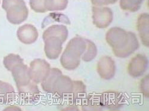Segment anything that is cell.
Masks as SVG:
<instances>
[{
    "instance_id": "obj_8",
    "label": "cell",
    "mask_w": 149,
    "mask_h": 111,
    "mask_svg": "<svg viewBox=\"0 0 149 111\" xmlns=\"http://www.w3.org/2000/svg\"><path fill=\"white\" fill-rule=\"evenodd\" d=\"M116 71L115 61L111 57L105 56L99 60L97 64V71L100 76L105 80L112 79Z\"/></svg>"
},
{
    "instance_id": "obj_25",
    "label": "cell",
    "mask_w": 149,
    "mask_h": 111,
    "mask_svg": "<svg viewBox=\"0 0 149 111\" xmlns=\"http://www.w3.org/2000/svg\"><path fill=\"white\" fill-rule=\"evenodd\" d=\"M149 77L148 75L146 76L144 78H143L140 83V90L143 95L148 97L149 96V88H148V83H149Z\"/></svg>"
},
{
    "instance_id": "obj_9",
    "label": "cell",
    "mask_w": 149,
    "mask_h": 111,
    "mask_svg": "<svg viewBox=\"0 0 149 111\" xmlns=\"http://www.w3.org/2000/svg\"><path fill=\"white\" fill-rule=\"evenodd\" d=\"M101 103L103 107L112 110L120 109L124 104L125 98L118 92H106L100 96Z\"/></svg>"
},
{
    "instance_id": "obj_18",
    "label": "cell",
    "mask_w": 149,
    "mask_h": 111,
    "mask_svg": "<svg viewBox=\"0 0 149 111\" xmlns=\"http://www.w3.org/2000/svg\"><path fill=\"white\" fill-rule=\"evenodd\" d=\"M103 108L100 96H89L85 99L82 106L84 110H100Z\"/></svg>"
},
{
    "instance_id": "obj_4",
    "label": "cell",
    "mask_w": 149,
    "mask_h": 111,
    "mask_svg": "<svg viewBox=\"0 0 149 111\" xmlns=\"http://www.w3.org/2000/svg\"><path fill=\"white\" fill-rule=\"evenodd\" d=\"M50 70V65L45 60L36 59L30 64L29 68L30 78L36 84L41 83L48 76Z\"/></svg>"
},
{
    "instance_id": "obj_6",
    "label": "cell",
    "mask_w": 149,
    "mask_h": 111,
    "mask_svg": "<svg viewBox=\"0 0 149 111\" xmlns=\"http://www.w3.org/2000/svg\"><path fill=\"white\" fill-rule=\"evenodd\" d=\"M45 43L44 51L48 58L57 59L62 51V45L65 41L59 37L49 36L42 38Z\"/></svg>"
},
{
    "instance_id": "obj_26",
    "label": "cell",
    "mask_w": 149,
    "mask_h": 111,
    "mask_svg": "<svg viewBox=\"0 0 149 111\" xmlns=\"http://www.w3.org/2000/svg\"><path fill=\"white\" fill-rule=\"evenodd\" d=\"M118 0H91L93 4L97 6H106L115 4Z\"/></svg>"
},
{
    "instance_id": "obj_11",
    "label": "cell",
    "mask_w": 149,
    "mask_h": 111,
    "mask_svg": "<svg viewBox=\"0 0 149 111\" xmlns=\"http://www.w3.org/2000/svg\"><path fill=\"white\" fill-rule=\"evenodd\" d=\"M19 40L24 44H32L38 38V32L35 26L26 24L19 28L17 32Z\"/></svg>"
},
{
    "instance_id": "obj_5",
    "label": "cell",
    "mask_w": 149,
    "mask_h": 111,
    "mask_svg": "<svg viewBox=\"0 0 149 111\" xmlns=\"http://www.w3.org/2000/svg\"><path fill=\"white\" fill-rule=\"evenodd\" d=\"M113 12L108 7H93V20L94 25L100 29L107 28L112 22Z\"/></svg>"
},
{
    "instance_id": "obj_16",
    "label": "cell",
    "mask_w": 149,
    "mask_h": 111,
    "mask_svg": "<svg viewBox=\"0 0 149 111\" xmlns=\"http://www.w3.org/2000/svg\"><path fill=\"white\" fill-rule=\"evenodd\" d=\"M49 36L59 37L65 42L68 36V30L65 26L61 25V24H54L44 31L42 34V38Z\"/></svg>"
},
{
    "instance_id": "obj_3",
    "label": "cell",
    "mask_w": 149,
    "mask_h": 111,
    "mask_svg": "<svg viewBox=\"0 0 149 111\" xmlns=\"http://www.w3.org/2000/svg\"><path fill=\"white\" fill-rule=\"evenodd\" d=\"M2 7L7 13V19L11 24H19L25 21L29 11L24 0H3Z\"/></svg>"
},
{
    "instance_id": "obj_14",
    "label": "cell",
    "mask_w": 149,
    "mask_h": 111,
    "mask_svg": "<svg viewBox=\"0 0 149 111\" xmlns=\"http://www.w3.org/2000/svg\"><path fill=\"white\" fill-rule=\"evenodd\" d=\"M17 89L21 96L27 101L35 100L40 95L38 86L32 81H31L29 84Z\"/></svg>"
},
{
    "instance_id": "obj_13",
    "label": "cell",
    "mask_w": 149,
    "mask_h": 111,
    "mask_svg": "<svg viewBox=\"0 0 149 111\" xmlns=\"http://www.w3.org/2000/svg\"><path fill=\"white\" fill-rule=\"evenodd\" d=\"M148 23V14L143 13L140 15L137 20V30L143 44L147 47L149 46Z\"/></svg>"
},
{
    "instance_id": "obj_10",
    "label": "cell",
    "mask_w": 149,
    "mask_h": 111,
    "mask_svg": "<svg viewBox=\"0 0 149 111\" xmlns=\"http://www.w3.org/2000/svg\"><path fill=\"white\" fill-rule=\"evenodd\" d=\"M11 73L17 89L29 84L32 81L29 76V68L23 63L16 65L12 69Z\"/></svg>"
},
{
    "instance_id": "obj_15",
    "label": "cell",
    "mask_w": 149,
    "mask_h": 111,
    "mask_svg": "<svg viewBox=\"0 0 149 111\" xmlns=\"http://www.w3.org/2000/svg\"><path fill=\"white\" fill-rule=\"evenodd\" d=\"M15 95V92L13 86L9 83L0 81V103L12 101Z\"/></svg>"
},
{
    "instance_id": "obj_21",
    "label": "cell",
    "mask_w": 149,
    "mask_h": 111,
    "mask_svg": "<svg viewBox=\"0 0 149 111\" xmlns=\"http://www.w3.org/2000/svg\"><path fill=\"white\" fill-rule=\"evenodd\" d=\"M86 47L85 51L82 55V59L85 62H90L92 61L97 55V49L95 45L92 41L86 39Z\"/></svg>"
},
{
    "instance_id": "obj_17",
    "label": "cell",
    "mask_w": 149,
    "mask_h": 111,
    "mask_svg": "<svg viewBox=\"0 0 149 111\" xmlns=\"http://www.w3.org/2000/svg\"><path fill=\"white\" fill-rule=\"evenodd\" d=\"M61 74H62V72L58 68H54L51 69L48 76L41 82V87L42 89L46 92L52 93L53 83L57 77Z\"/></svg>"
},
{
    "instance_id": "obj_27",
    "label": "cell",
    "mask_w": 149,
    "mask_h": 111,
    "mask_svg": "<svg viewBox=\"0 0 149 111\" xmlns=\"http://www.w3.org/2000/svg\"><path fill=\"white\" fill-rule=\"evenodd\" d=\"M0 3H1V2H0Z\"/></svg>"
},
{
    "instance_id": "obj_12",
    "label": "cell",
    "mask_w": 149,
    "mask_h": 111,
    "mask_svg": "<svg viewBox=\"0 0 149 111\" xmlns=\"http://www.w3.org/2000/svg\"><path fill=\"white\" fill-rule=\"evenodd\" d=\"M73 89V81L69 77L61 74L54 81L52 93H57L59 95L71 94Z\"/></svg>"
},
{
    "instance_id": "obj_22",
    "label": "cell",
    "mask_w": 149,
    "mask_h": 111,
    "mask_svg": "<svg viewBox=\"0 0 149 111\" xmlns=\"http://www.w3.org/2000/svg\"><path fill=\"white\" fill-rule=\"evenodd\" d=\"M23 63V59L21 57L16 54H11L4 57L3 60V64L5 67L10 71H11L16 65L19 64Z\"/></svg>"
},
{
    "instance_id": "obj_24",
    "label": "cell",
    "mask_w": 149,
    "mask_h": 111,
    "mask_svg": "<svg viewBox=\"0 0 149 111\" xmlns=\"http://www.w3.org/2000/svg\"><path fill=\"white\" fill-rule=\"evenodd\" d=\"M86 87L84 84L81 81H73V89L72 94L74 97H79L80 95H84L85 93Z\"/></svg>"
},
{
    "instance_id": "obj_23",
    "label": "cell",
    "mask_w": 149,
    "mask_h": 111,
    "mask_svg": "<svg viewBox=\"0 0 149 111\" xmlns=\"http://www.w3.org/2000/svg\"><path fill=\"white\" fill-rule=\"evenodd\" d=\"M31 8L36 13H45L47 11L45 7V0H30Z\"/></svg>"
},
{
    "instance_id": "obj_7",
    "label": "cell",
    "mask_w": 149,
    "mask_h": 111,
    "mask_svg": "<svg viewBox=\"0 0 149 111\" xmlns=\"http://www.w3.org/2000/svg\"><path fill=\"white\" fill-rule=\"evenodd\" d=\"M148 65L147 57L142 54H137L133 57L128 64V71L129 74L134 77H141L146 71Z\"/></svg>"
},
{
    "instance_id": "obj_2",
    "label": "cell",
    "mask_w": 149,
    "mask_h": 111,
    "mask_svg": "<svg viewBox=\"0 0 149 111\" xmlns=\"http://www.w3.org/2000/svg\"><path fill=\"white\" fill-rule=\"evenodd\" d=\"M85 39L75 37L71 39L60 58V63L68 70L76 69L80 64L81 58L85 51Z\"/></svg>"
},
{
    "instance_id": "obj_1",
    "label": "cell",
    "mask_w": 149,
    "mask_h": 111,
    "mask_svg": "<svg viewBox=\"0 0 149 111\" xmlns=\"http://www.w3.org/2000/svg\"><path fill=\"white\" fill-rule=\"evenodd\" d=\"M106 40L112 48L114 55L119 58H127L139 48V43L135 33L126 32L118 27L108 30Z\"/></svg>"
},
{
    "instance_id": "obj_19",
    "label": "cell",
    "mask_w": 149,
    "mask_h": 111,
    "mask_svg": "<svg viewBox=\"0 0 149 111\" xmlns=\"http://www.w3.org/2000/svg\"><path fill=\"white\" fill-rule=\"evenodd\" d=\"M144 0H120V8L125 11H137L141 7Z\"/></svg>"
},
{
    "instance_id": "obj_20",
    "label": "cell",
    "mask_w": 149,
    "mask_h": 111,
    "mask_svg": "<svg viewBox=\"0 0 149 111\" xmlns=\"http://www.w3.org/2000/svg\"><path fill=\"white\" fill-rule=\"evenodd\" d=\"M68 0H45L47 11H60L66 8Z\"/></svg>"
}]
</instances>
